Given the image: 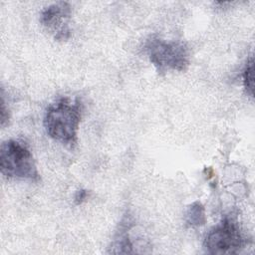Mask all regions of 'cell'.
<instances>
[{"instance_id": "1", "label": "cell", "mask_w": 255, "mask_h": 255, "mask_svg": "<svg viewBox=\"0 0 255 255\" xmlns=\"http://www.w3.org/2000/svg\"><path fill=\"white\" fill-rule=\"evenodd\" d=\"M81 118V101L62 97L47 108L43 124L51 138L73 148L78 141Z\"/></svg>"}, {"instance_id": "2", "label": "cell", "mask_w": 255, "mask_h": 255, "mask_svg": "<svg viewBox=\"0 0 255 255\" xmlns=\"http://www.w3.org/2000/svg\"><path fill=\"white\" fill-rule=\"evenodd\" d=\"M0 170L8 178L39 181L40 174L33 154L21 140L8 139L0 148Z\"/></svg>"}, {"instance_id": "3", "label": "cell", "mask_w": 255, "mask_h": 255, "mask_svg": "<svg viewBox=\"0 0 255 255\" xmlns=\"http://www.w3.org/2000/svg\"><path fill=\"white\" fill-rule=\"evenodd\" d=\"M150 63L159 73L184 72L190 64L188 48L181 42L166 41L156 35L150 36L144 45Z\"/></svg>"}, {"instance_id": "4", "label": "cell", "mask_w": 255, "mask_h": 255, "mask_svg": "<svg viewBox=\"0 0 255 255\" xmlns=\"http://www.w3.org/2000/svg\"><path fill=\"white\" fill-rule=\"evenodd\" d=\"M245 245L239 223L232 216H225L205 236L203 247L207 253H236Z\"/></svg>"}, {"instance_id": "5", "label": "cell", "mask_w": 255, "mask_h": 255, "mask_svg": "<svg viewBox=\"0 0 255 255\" xmlns=\"http://www.w3.org/2000/svg\"><path fill=\"white\" fill-rule=\"evenodd\" d=\"M71 6L68 2H57L45 7L40 14L41 24L57 41H66L71 37Z\"/></svg>"}, {"instance_id": "6", "label": "cell", "mask_w": 255, "mask_h": 255, "mask_svg": "<svg viewBox=\"0 0 255 255\" xmlns=\"http://www.w3.org/2000/svg\"><path fill=\"white\" fill-rule=\"evenodd\" d=\"M133 226V222L129 218H124L120 223L119 230L116 233L113 242V253H134L133 250V241L129 231Z\"/></svg>"}, {"instance_id": "7", "label": "cell", "mask_w": 255, "mask_h": 255, "mask_svg": "<svg viewBox=\"0 0 255 255\" xmlns=\"http://www.w3.org/2000/svg\"><path fill=\"white\" fill-rule=\"evenodd\" d=\"M185 223L187 227H198L204 225L206 222V215L204 206L199 201H195L191 203L186 212L184 217Z\"/></svg>"}, {"instance_id": "8", "label": "cell", "mask_w": 255, "mask_h": 255, "mask_svg": "<svg viewBox=\"0 0 255 255\" xmlns=\"http://www.w3.org/2000/svg\"><path fill=\"white\" fill-rule=\"evenodd\" d=\"M243 85L247 95L253 98L254 95V62L251 56L247 61V65L243 72Z\"/></svg>"}, {"instance_id": "9", "label": "cell", "mask_w": 255, "mask_h": 255, "mask_svg": "<svg viewBox=\"0 0 255 255\" xmlns=\"http://www.w3.org/2000/svg\"><path fill=\"white\" fill-rule=\"evenodd\" d=\"M0 119H1V126H2V127H5V125L8 124V121H9V111H8V109H6L3 94H2V97H1V113H0Z\"/></svg>"}, {"instance_id": "10", "label": "cell", "mask_w": 255, "mask_h": 255, "mask_svg": "<svg viewBox=\"0 0 255 255\" xmlns=\"http://www.w3.org/2000/svg\"><path fill=\"white\" fill-rule=\"evenodd\" d=\"M88 197V190L86 189H79L74 197V202L76 205L82 204Z\"/></svg>"}]
</instances>
